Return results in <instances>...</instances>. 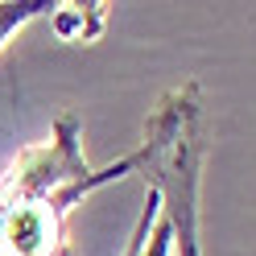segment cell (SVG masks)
Masks as SVG:
<instances>
[{"label":"cell","mask_w":256,"mask_h":256,"mask_svg":"<svg viewBox=\"0 0 256 256\" xmlns=\"http://www.w3.org/2000/svg\"><path fill=\"white\" fill-rule=\"evenodd\" d=\"M104 17H108V4H58L54 8L58 34L70 42H91L104 29Z\"/></svg>","instance_id":"obj_3"},{"label":"cell","mask_w":256,"mask_h":256,"mask_svg":"<svg viewBox=\"0 0 256 256\" xmlns=\"http://www.w3.org/2000/svg\"><path fill=\"white\" fill-rule=\"evenodd\" d=\"M157 215H162V194H157L153 182H145V206H140V215H136V228H132V236H128L124 256H136L140 248H145V240H149V232H153Z\"/></svg>","instance_id":"obj_5"},{"label":"cell","mask_w":256,"mask_h":256,"mask_svg":"<svg viewBox=\"0 0 256 256\" xmlns=\"http://www.w3.org/2000/svg\"><path fill=\"white\" fill-rule=\"evenodd\" d=\"M149 166L145 182L157 186L162 211L174 228L178 256H202V170H206V132H202V87L182 83L157 100L145 124Z\"/></svg>","instance_id":"obj_1"},{"label":"cell","mask_w":256,"mask_h":256,"mask_svg":"<svg viewBox=\"0 0 256 256\" xmlns=\"http://www.w3.org/2000/svg\"><path fill=\"white\" fill-rule=\"evenodd\" d=\"M87 153H83V124L74 112H62L50 128V140H42L34 149H21V157L8 166V174L0 178V256H4V240L17 211L25 206V198L42 190L46 182L62 178L70 170H83Z\"/></svg>","instance_id":"obj_2"},{"label":"cell","mask_w":256,"mask_h":256,"mask_svg":"<svg viewBox=\"0 0 256 256\" xmlns=\"http://www.w3.org/2000/svg\"><path fill=\"white\" fill-rule=\"evenodd\" d=\"M54 0H0V46H4L21 25H29L42 12H54Z\"/></svg>","instance_id":"obj_4"},{"label":"cell","mask_w":256,"mask_h":256,"mask_svg":"<svg viewBox=\"0 0 256 256\" xmlns=\"http://www.w3.org/2000/svg\"><path fill=\"white\" fill-rule=\"evenodd\" d=\"M136 256H174V228H170V219H166V211L157 215V223H153V232H149V240H145V248H140Z\"/></svg>","instance_id":"obj_6"}]
</instances>
